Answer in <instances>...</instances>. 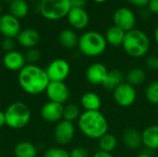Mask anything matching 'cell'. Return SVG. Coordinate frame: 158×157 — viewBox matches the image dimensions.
<instances>
[{
  "instance_id": "cell-5",
  "label": "cell",
  "mask_w": 158,
  "mask_h": 157,
  "mask_svg": "<svg viewBox=\"0 0 158 157\" xmlns=\"http://www.w3.org/2000/svg\"><path fill=\"white\" fill-rule=\"evenodd\" d=\"M6 125L13 130H20L26 127L31 120V109L22 102H14L5 111Z\"/></svg>"
},
{
  "instance_id": "cell-37",
  "label": "cell",
  "mask_w": 158,
  "mask_h": 157,
  "mask_svg": "<svg viewBox=\"0 0 158 157\" xmlns=\"http://www.w3.org/2000/svg\"><path fill=\"white\" fill-rule=\"evenodd\" d=\"M131 5L137 6V7H146L150 0H127Z\"/></svg>"
},
{
  "instance_id": "cell-12",
  "label": "cell",
  "mask_w": 158,
  "mask_h": 157,
  "mask_svg": "<svg viewBox=\"0 0 158 157\" xmlns=\"http://www.w3.org/2000/svg\"><path fill=\"white\" fill-rule=\"evenodd\" d=\"M21 31L19 19L11 14H5L0 17V32L4 37L16 38Z\"/></svg>"
},
{
  "instance_id": "cell-32",
  "label": "cell",
  "mask_w": 158,
  "mask_h": 157,
  "mask_svg": "<svg viewBox=\"0 0 158 157\" xmlns=\"http://www.w3.org/2000/svg\"><path fill=\"white\" fill-rule=\"evenodd\" d=\"M1 46H2V49H3L6 53H8V52L14 51L15 46H16V43H15V41H14L13 38L5 37V38L3 39V41H2Z\"/></svg>"
},
{
  "instance_id": "cell-1",
  "label": "cell",
  "mask_w": 158,
  "mask_h": 157,
  "mask_svg": "<svg viewBox=\"0 0 158 157\" xmlns=\"http://www.w3.org/2000/svg\"><path fill=\"white\" fill-rule=\"evenodd\" d=\"M18 81L21 89L31 95H36L45 92L50 80L45 69L36 66L27 64L19 71Z\"/></svg>"
},
{
  "instance_id": "cell-43",
  "label": "cell",
  "mask_w": 158,
  "mask_h": 157,
  "mask_svg": "<svg viewBox=\"0 0 158 157\" xmlns=\"http://www.w3.org/2000/svg\"><path fill=\"white\" fill-rule=\"evenodd\" d=\"M1 11H2V8H1V4H0V17H1Z\"/></svg>"
},
{
  "instance_id": "cell-8",
  "label": "cell",
  "mask_w": 158,
  "mask_h": 157,
  "mask_svg": "<svg viewBox=\"0 0 158 157\" xmlns=\"http://www.w3.org/2000/svg\"><path fill=\"white\" fill-rule=\"evenodd\" d=\"M45 72L50 81H64L70 73V65L63 58H56L49 63Z\"/></svg>"
},
{
  "instance_id": "cell-23",
  "label": "cell",
  "mask_w": 158,
  "mask_h": 157,
  "mask_svg": "<svg viewBox=\"0 0 158 157\" xmlns=\"http://www.w3.org/2000/svg\"><path fill=\"white\" fill-rule=\"evenodd\" d=\"M58 41L63 47L71 49L78 45L79 37L73 30L65 29L60 31V33L58 35Z\"/></svg>"
},
{
  "instance_id": "cell-40",
  "label": "cell",
  "mask_w": 158,
  "mask_h": 157,
  "mask_svg": "<svg viewBox=\"0 0 158 157\" xmlns=\"http://www.w3.org/2000/svg\"><path fill=\"white\" fill-rule=\"evenodd\" d=\"M136 157H153L150 154H148V153H141V154H139Z\"/></svg>"
},
{
  "instance_id": "cell-34",
  "label": "cell",
  "mask_w": 158,
  "mask_h": 157,
  "mask_svg": "<svg viewBox=\"0 0 158 157\" xmlns=\"http://www.w3.org/2000/svg\"><path fill=\"white\" fill-rule=\"evenodd\" d=\"M146 67L152 70H158V56H150L145 60Z\"/></svg>"
},
{
  "instance_id": "cell-38",
  "label": "cell",
  "mask_w": 158,
  "mask_h": 157,
  "mask_svg": "<svg viewBox=\"0 0 158 157\" xmlns=\"http://www.w3.org/2000/svg\"><path fill=\"white\" fill-rule=\"evenodd\" d=\"M92 157H115L112 154L110 153H106V152H103V151H97L96 153H94Z\"/></svg>"
},
{
  "instance_id": "cell-16",
  "label": "cell",
  "mask_w": 158,
  "mask_h": 157,
  "mask_svg": "<svg viewBox=\"0 0 158 157\" xmlns=\"http://www.w3.org/2000/svg\"><path fill=\"white\" fill-rule=\"evenodd\" d=\"M67 18L70 26L76 30H82L89 23V15L85 8H71Z\"/></svg>"
},
{
  "instance_id": "cell-6",
  "label": "cell",
  "mask_w": 158,
  "mask_h": 157,
  "mask_svg": "<svg viewBox=\"0 0 158 157\" xmlns=\"http://www.w3.org/2000/svg\"><path fill=\"white\" fill-rule=\"evenodd\" d=\"M40 12L49 20H58L68 16L70 7L69 0H41Z\"/></svg>"
},
{
  "instance_id": "cell-27",
  "label": "cell",
  "mask_w": 158,
  "mask_h": 157,
  "mask_svg": "<svg viewBox=\"0 0 158 157\" xmlns=\"http://www.w3.org/2000/svg\"><path fill=\"white\" fill-rule=\"evenodd\" d=\"M98 146L100 151L112 154L118 146V139L113 134L107 132L98 140Z\"/></svg>"
},
{
  "instance_id": "cell-13",
  "label": "cell",
  "mask_w": 158,
  "mask_h": 157,
  "mask_svg": "<svg viewBox=\"0 0 158 157\" xmlns=\"http://www.w3.org/2000/svg\"><path fill=\"white\" fill-rule=\"evenodd\" d=\"M107 68L103 64L99 62H95L91 64L86 71H85V78L86 81L94 86L102 85L107 76L108 73Z\"/></svg>"
},
{
  "instance_id": "cell-19",
  "label": "cell",
  "mask_w": 158,
  "mask_h": 157,
  "mask_svg": "<svg viewBox=\"0 0 158 157\" xmlns=\"http://www.w3.org/2000/svg\"><path fill=\"white\" fill-rule=\"evenodd\" d=\"M143 145L149 150L158 149V125H151L142 132Z\"/></svg>"
},
{
  "instance_id": "cell-20",
  "label": "cell",
  "mask_w": 158,
  "mask_h": 157,
  "mask_svg": "<svg viewBox=\"0 0 158 157\" xmlns=\"http://www.w3.org/2000/svg\"><path fill=\"white\" fill-rule=\"evenodd\" d=\"M81 105L84 111H99L102 106V99L94 92H87L81 97Z\"/></svg>"
},
{
  "instance_id": "cell-44",
  "label": "cell",
  "mask_w": 158,
  "mask_h": 157,
  "mask_svg": "<svg viewBox=\"0 0 158 157\" xmlns=\"http://www.w3.org/2000/svg\"><path fill=\"white\" fill-rule=\"evenodd\" d=\"M5 1H10V2H11V1H13V0H5Z\"/></svg>"
},
{
  "instance_id": "cell-33",
  "label": "cell",
  "mask_w": 158,
  "mask_h": 157,
  "mask_svg": "<svg viewBox=\"0 0 158 157\" xmlns=\"http://www.w3.org/2000/svg\"><path fill=\"white\" fill-rule=\"evenodd\" d=\"M70 157H89V152L85 147L82 146H77L71 150L69 153Z\"/></svg>"
},
{
  "instance_id": "cell-28",
  "label": "cell",
  "mask_w": 158,
  "mask_h": 157,
  "mask_svg": "<svg viewBox=\"0 0 158 157\" xmlns=\"http://www.w3.org/2000/svg\"><path fill=\"white\" fill-rule=\"evenodd\" d=\"M81 111L80 106L77 104L74 103H70L64 106V110H63V119L69 121V122H74V121H78L80 116L81 115Z\"/></svg>"
},
{
  "instance_id": "cell-22",
  "label": "cell",
  "mask_w": 158,
  "mask_h": 157,
  "mask_svg": "<svg viewBox=\"0 0 158 157\" xmlns=\"http://www.w3.org/2000/svg\"><path fill=\"white\" fill-rule=\"evenodd\" d=\"M125 34L126 32L124 31L113 25L110 28H108V30L106 31L105 34V38L107 44H110L112 46H120V45L122 46Z\"/></svg>"
},
{
  "instance_id": "cell-2",
  "label": "cell",
  "mask_w": 158,
  "mask_h": 157,
  "mask_svg": "<svg viewBox=\"0 0 158 157\" xmlns=\"http://www.w3.org/2000/svg\"><path fill=\"white\" fill-rule=\"evenodd\" d=\"M77 122L81 132L92 140H99L108 132V121L100 110L82 112Z\"/></svg>"
},
{
  "instance_id": "cell-21",
  "label": "cell",
  "mask_w": 158,
  "mask_h": 157,
  "mask_svg": "<svg viewBox=\"0 0 158 157\" xmlns=\"http://www.w3.org/2000/svg\"><path fill=\"white\" fill-rule=\"evenodd\" d=\"M124 81H125L124 73L121 70L115 68V69L108 71L107 76H106L104 83L102 84V86L104 89L113 92L118 86H119Z\"/></svg>"
},
{
  "instance_id": "cell-3",
  "label": "cell",
  "mask_w": 158,
  "mask_h": 157,
  "mask_svg": "<svg viewBox=\"0 0 158 157\" xmlns=\"http://www.w3.org/2000/svg\"><path fill=\"white\" fill-rule=\"evenodd\" d=\"M127 55L134 58L144 56L150 49V40L147 34L137 29L127 31L122 43Z\"/></svg>"
},
{
  "instance_id": "cell-10",
  "label": "cell",
  "mask_w": 158,
  "mask_h": 157,
  "mask_svg": "<svg viewBox=\"0 0 158 157\" xmlns=\"http://www.w3.org/2000/svg\"><path fill=\"white\" fill-rule=\"evenodd\" d=\"M75 136V126L72 122L62 119L59 121L54 130V138L57 144L68 145L69 144Z\"/></svg>"
},
{
  "instance_id": "cell-29",
  "label": "cell",
  "mask_w": 158,
  "mask_h": 157,
  "mask_svg": "<svg viewBox=\"0 0 158 157\" xmlns=\"http://www.w3.org/2000/svg\"><path fill=\"white\" fill-rule=\"evenodd\" d=\"M145 98L149 104L158 105V81H154L146 86Z\"/></svg>"
},
{
  "instance_id": "cell-35",
  "label": "cell",
  "mask_w": 158,
  "mask_h": 157,
  "mask_svg": "<svg viewBox=\"0 0 158 157\" xmlns=\"http://www.w3.org/2000/svg\"><path fill=\"white\" fill-rule=\"evenodd\" d=\"M146 7L152 14L158 15V0H150Z\"/></svg>"
},
{
  "instance_id": "cell-41",
  "label": "cell",
  "mask_w": 158,
  "mask_h": 157,
  "mask_svg": "<svg viewBox=\"0 0 158 157\" xmlns=\"http://www.w3.org/2000/svg\"><path fill=\"white\" fill-rule=\"evenodd\" d=\"M155 40H156V43L158 44V27L156 29V31H155Z\"/></svg>"
},
{
  "instance_id": "cell-25",
  "label": "cell",
  "mask_w": 158,
  "mask_h": 157,
  "mask_svg": "<svg viewBox=\"0 0 158 157\" xmlns=\"http://www.w3.org/2000/svg\"><path fill=\"white\" fill-rule=\"evenodd\" d=\"M14 155L16 157H36V147L28 141H22L16 144L14 148Z\"/></svg>"
},
{
  "instance_id": "cell-7",
  "label": "cell",
  "mask_w": 158,
  "mask_h": 157,
  "mask_svg": "<svg viewBox=\"0 0 158 157\" xmlns=\"http://www.w3.org/2000/svg\"><path fill=\"white\" fill-rule=\"evenodd\" d=\"M113 99L118 106L130 107L136 102V89L134 86L124 81L113 91Z\"/></svg>"
},
{
  "instance_id": "cell-17",
  "label": "cell",
  "mask_w": 158,
  "mask_h": 157,
  "mask_svg": "<svg viewBox=\"0 0 158 157\" xmlns=\"http://www.w3.org/2000/svg\"><path fill=\"white\" fill-rule=\"evenodd\" d=\"M122 142L126 148H128L129 150H138L143 146L142 132H140L136 129L128 128L122 133Z\"/></svg>"
},
{
  "instance_id": "cell-14",
  "label": "cell",
  "mask_w": 158,
  "mask_h": 157,
  "mask_svg": "<svg viewBox=\"0 0 158 157\" xmlns=\"http://www.w3.org/2000/svg\"><path fill=\"white\" fill-rule=\"evenodd\" d=\"M64 105L56 102L48 101L41 109L42 118L49 123H58L63 119Z\"/></svg>"
},
{
  "instance_id": "cell-24",
  "label": "cell",
  "mask_w": 158,
  "mask_h": 157,
  "mask_svg": "<svg viewBox=\"0 0 158 157\" xmlns=\"http://www.w3.org/2000/svg\"><path fill=\"white\" fill-rule=\"evenodd\" d=\"M146 80V73L141 68H132L125 74V81L137 87L142 85Z\"/></svg>"
},
{
  "instance_id": "cell-18",
  "label": "cell",
  "mask_w": 158,
  "mask_h": 157,
  "mask_svg": "<svg viewBox=\"0 0 158 157\" xmlns=\"http://www.w3.org/2000/svg\"><path fill=\"white\" fill-rule=\"evenodd\" d=\"M18 43L25 48H35L40 42V34L36 30L24 29L21 30L17 37Z\"/></svg>"
},
{
  "instance_id": "cell-30",
  "label": "cell",
  "mask_w": 158,
  "mask_h": 157,
  "mask_svg": "<svg viewBox=\"0 0 158 157\" xmlns=\"http://www.w3.org/2000/svg\"><path fill=\"white\" fill-rule=\"evenodd\" d=\"M44 157H70L69 153L60 147H52L46 150Z\"/></svg>"
},
{
  "instance_id": "cell-11",
  "label": "cell",
  "mask_w": 158,
  "mask_h": 157,
  "mask_svg": "<svg viewBox=\"0 0 158 157\" xmlns=\"http://www.w3.org/2000/svg\"><path fill=\"white\" fill-rule=\"evenodd\" d=\"M113 21L115 26L127 32L134 29L136 24V17L130 8L119 7L114 12Z\"/></svg>"
},
{
  "instance_id": "cell-15",
  "label": "cell",
  "mask_w": 158,
  "mask_h": 157,
  "mask_svg": "<svg viewBox=\"0 0 158 157\" xmlns=\"http://www.w3.org/2000/svg\"><path fill=\"white\" fill-rule=\"evenodd\" d=\"M3 64L5 68L11 71H19L26 66V59L24 55L19 51H11L6 53L3 57Z\"/></svg>"
},
{
  "instance_id": "cell-39",
  "label": "cell",
  "mask_w": 158,
  "mask_h": 157,
  "mask_svg": "<svg viewBox=\"0 0 158 157\" xmlns=\"http://www.w3.org/2000/svg\"><path fill=\"white\" fill-rule=\"evenodd\" d=\"M4 125H6V116L5 112L0 110V128H2Z\"/></svg>"
},
{
  "instance_id": "cell-42",
  "label": "cell",
  "mask_w": 158,
  "mask_h": 157,
  "mask_svg": "<svg viewBox=\"0 0 158 157\" xmlns=\"http://www.w3.org/2000/svg\"><path fill=\"white\" fill-rule=\"evenodd\" d=\"M94 2H96V3H104V2H106V0H94Z\"/></svg>"
},
{
  "instance_id": "cell-9",
  "label": "cell",
  "mask_w": 158,
  "mask_h": 157,
  "mask_svg": "<svg viewBox=\"0 0 158 157\" xmlns=\"http://www.w3.org/2000/svg\"><path fill=\"white\" fill-rule=\"evenodd\" d=\"M45 93L49 101L61 105L68 102L70 95L69 89L64 81H50L45 90Z\"/></svg>"
},
{
  "instance_id": "cell-31",
  "label": "cell",
  "mask_w": 158,
  "mask_h": 157,
  "mask_svg": "<svg viewBox=\"0 0 158 157\" xmlns=\"http://www.w3.org/2000/svg\"><path fill=\"white\" fill-rule=\"evenodd\" d=\"M24 56L26 62H28L31 65H35V63H37L41 58V53L36 48H31L26 52Z\"/></svg>"
},
{
  "instance_id": "cell-26",
  "label": "cell",
  "mask_w": 158,
  "mask_h": 157,
  "mask_svg": "<svg viewBox=\"0 0 158 157\" xmlns=\"http://www.w3.org/2000/svg\"><path fill=\"white\" fill-rule=\"evenodd\" d=\"M9 14L18 19L26 17L29 13V6L26 0H13L9 5Z\"/></svg>"
},
{
  "instance_id": "cell-4",
  "label": "cell",
  "mask_w": 158,
  "mask_h": 157,
  "mask_svg": "<svg viewBox=\"0 0 158 157\" xmlns=\"http://www.w3.org/2000/svg\"><path fill=\"white\" fill-rule=\"evenodd\" d=\"M107 43L105 35L95 31L84 32L80 38L78 47L80 52L89 57H96L101 56L106 49Z\"/></svg>"
},
{
  "instance_id": "cell-36",
  "label": "cell",
  "mask_w": 158,
  "mask_h": 157,
  "mask_svg": "<svg viewBox=\"0 0 158 157\" xmlns=\"http://www.w3.org/2000/svg\"><path fill=\"white\" fill-rule=\"evenodd\" d=\"M71 8H84L86 6V0H69Z\"/></svg>"
},
{
  "instance_id": "cell-45",
  "label": "cell",
  "mask_w": 158,
  "mask_h": 157,
  "mask_svg": "<svg viewBox=\"0 0 158 157\" xmlns=\"http://www.w3.org/2000/svg\"><path fill=\"white\" fill-rule=\"evenodd\" d=\"M29 1H31V0H29Z\"/></svg>"
}]
</instances>
